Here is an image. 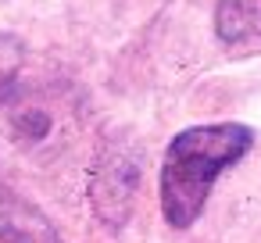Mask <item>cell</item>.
Segmentation results:
<instances>
[{
  "instance_id": "cell-2",
  "label": "cell",
  "mask_w": 261,
  "mask_h": 243,
  "mask_svg": "<svg viewBox=\"0 0 261 243\" xmlns=\"http://www.w3.org/2000/svg\"><path fill=\"white\" fill-rule=\"evenodd\" d=\"M0 243H61V236L33 200L0 182Z\"/></svg>"
},
{
  "instance_id": "cell-1",
  "label": "cell",
  "mask_w": 261,
  "mask_h": 243,
  "mask_svg": "<svg viewBox=\"0 0 261 243\" xmlns=\"http://www.w3.org/2000/svg\"><path fill=\"white\" fill-rule=\"evenodd\" d=\"M254 147V129L240 122H215L182 129L161 161V214L172 229H190L218 175Z\"/></svg>"
},
{
  "instance_id": "cell-3",
  "label": "cell",
  "mask_w": 261,
  "mask_h": 243,
  "mask_svg": "<svg viewBox=\"0 0 261 243\" xmlns=\"http://www.w3.org/2000/svg\"><path fill=\"white\" fill-rule=\"evenodd\" d=\"M215 29H218V40L232 54L240 58L257 54L261 50V0H222L215 15Z\"/></svg>"
}]
</instances>
